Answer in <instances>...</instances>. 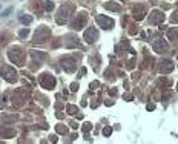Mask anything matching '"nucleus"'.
Listing matches in <instances>:
<instances>
[{
	"mask_svg": "<svg viewBox=\"0 0 178 144\" xmlns=\"http://www.w3.org/2000/svg\"><path fill=\"white\" fill-rule=\"evenodd\" d=\"M40 83L43 84V87L52 89V86L55 84V80H54V77H51V75H48V74H43V77L40 78Z\"/></svg>",
	"mask_w": 178,
	"mask_h": 144,
	"instance_id": "nucleus-1",
	"label": "nucleus"
},
{
	"mask_svg": "<svg viewBox=\"0 0 178 144\" xmlns=\"http://www.w3.org/2000/svg\"><path fill=\"white\" fill-rule=\"evenodd\" d=\"M2 74H3V77H5L8 81H14V80H16V71H14V69H11L9 66L2 67Z\"/></svg>",
	"mask_w": 178,
	"mask_h": 144,
	"instance_id": "nucleus-2",
	"label": "nucleus"
},
{
	"mask_svg": "<svg viewBox=\"0 0 178 144\" xmlns=\"http://www.w3.org/2000/svg\"><path fill=\"white\" fill-rule=\"evenodd\" d=\"M97 22L104 28V29H109V28H112L114 25V20L112 18H109V17H104V16H98L97 17Z\"/></svg>",
	"mask_w": 178,
	"mask_h": 144,
	"instance_id": "nucleus-3",
	"label": "nucleus"
},
{
	"mask_svg": "<svg viewBox=\"0 0 178 144\" xmlns=\"http://www.w3.org/2000/svg\"><path fill=\"white\" fill-rule=\"evenodd\" d=\"M95 38H97V31H95L94 28H89V29L86 31V34H84V40H86L88 43H94Z\"/></svg>",
	"mask_w": 178,
	"mask_h": 144,
	"instance_id": "nucleus-4",
	"label": "nucleus"
},
{
	"mask_svg": "<svg viewBox=\"0 0 178 144\" xmlns=\"http://www.w3.org/2000/svg\"><path fill=\"white\" fill-rule=\"evenodd\" d=\"M154 49H155L157 52H166V51H167V45H166L163 40H157V42L154 43Z\"/></svg>",
	"mask_w": 178,
	"mask_h": 144,
	"instance_id": "nucleus-5",
	"label": "nucleus"
},
{
	"mask_svg": "<svg viewBox=\"0 0 178 144\" xmlns=\"http://www.w3.org/2000/svg\"><path fill=\"white\" fill-rule=\"evenodd\" d=\"M164 16H163L161 12H158V11H155V12H152V16H150V22L152 23H158V22H161Z\"/></svg>",
	"mask_w": 178,
	"mask_h": 144,
	"instance_id": "nucleus-6",
	"label": "nucleus"
},
{
	"mask_svg": "<svg viewBox=\"0 0 178 144\" xmlns=\"http://www.w3.org/2000/svg\"><path fill=\"white\" fill-rule=\"evenodd\" d=\"M106 8L108 9H112V11H120V6L115 5V3H106Z\"/></svg>",
	"mask_w": 178,
	"mask_h": 144,
	"instance_id": "nucleus-7",
	"label": "nucleus"
},
{
	"mask_svg": "<svg viewBox=\"0 0 178 144\" xmlns=\"http://www.w3.org/2000/svg\"><path fill=\"white\" fill-rule=\"evenodd\" d=\"M20 20H22L25 25H28V23H31V22H32V17H31V16H22V17H20Z\"/></svg>",
	"mask_w": 178,
	"mask_h": 144,
	"instance_id": "nucleus-8",
	"label": "nucleus"
},
{
	"mask_svg": "<svg viewBox=\"0 0 178 144\" xmlns=\"http://www.w3.org/2000/svg\"><path fill=\"white\" fill-rule=\"evenodd\" d=\"M169 37H170L172 40H175V38H178V31H174V29H172V31L169 32Z\"/></svg>",
	"mask_w": 178,
	"mask_h": 144,
	"instance_id": "nucleus-9",
	"label": "nucleus"
},
{
	"mask_svg": "<svg viewBox=\"0 0 178 144\" xmlns=\"http://www.w3.org/2000/svg\"><path fill=\"white\" fill-rule=\"evenodd\" d=\"M11 11H12V8H8V9H6V11H5V12L2 14V16H3V17H8V16H9V12H11Z\"/></svg>",
	"mask_w": 178,
	"mask_h": 144,
	"instance_id": "nucleus-10",
	"label": "nucleus"
},
{
	"mask_svg": "<svg viewBox=\"0 0 178 144\" xmlns=\"http://www.w3.org/2000/svg\"><path fill=\"white\" fill-rule=\"evenodd\" d=\"M111 132H112V129H111V127H106V129H104V135H106V136H108Z\"/></svg>",
	"mask_w": 178,
	"mask_h": 144,
	"instance_id": "nucleus-11",
	"label": "nucleus"
},
{
	"mask_svg": "<svg viewBox=\"0 0 178 144\" xmlns=\"http://www.w3.org/2000/svg\"><path fill=\"white\" fill-rule=\"evenodd\" d=\"M57 130H58V132H62V133H66V132H68V130H66V127H60V126L57 127Z\"/></svg>",
	"mask_w": 178,
	"mask_h": 144,
	"instance_id": "nucleus-12",
	"label": "nucleus"
},
{
	"mask_svg": "<svg viewBox=\"0 0 178 144\" xmlns=\"http://www.w3.org/2000/svg\"><path fill=\"white\" fill-rule=\"evenodd\" d=\"M52 6H54V5H52L51 2H48V3H46V9H48V11H51V9H52Z\"/></svg>",
	"mask_w": 178,
	"mask_h": 144,
	"instance_id": "nucleus-13",
	"label": "nucleus"
},
{
	"mask_svg": "<svg viewBox=\"0 0 178 144\" xmlns=\"http://www.w3.org/2000/svg\"><path fill=\"white\" fill-rule=\"evenodd\" d=\"M20 35H22V37H26V35H28V31H26V29H23V31L20 32Z\"/></svg>",
	"mask_w": 178,
	"mask_h": 144,
	"instance_id": "nucleus-14",
	"label": "nucleus"
},
{
	"mask_svg": "<svg viewBox=\"0 0 178 144\" xmlns=\"http://www.w3.org/2000/svg\"><path fill=\"white\" fill-rule=\"evenodd\" d=\"M77 87H78V84H77V83H74V84L71 86V89H72V91H77Z\"/></svg>",
	"mask_w": 178,
	"mask_h": 144,
	"instance_id": "nucleus-15",
	"label": "nucleus"
}]
</instances>
